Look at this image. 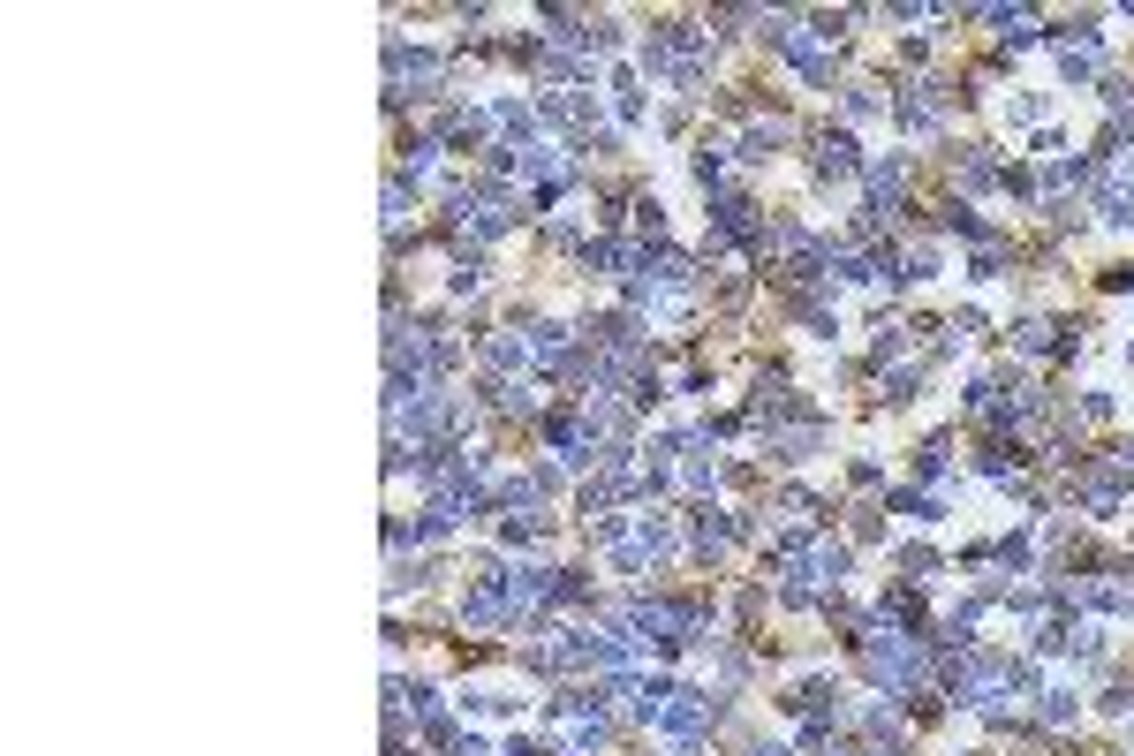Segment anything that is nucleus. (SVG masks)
Wrapping results in <instances>:
<instances>
[{"label":"nucleus","mask_w":1134,"mask_h":756,"mask_svg":"<svg viewBox=\"0 0 1134 756\" xmlns=\"http://www.w3.org/2000/svg\"><path fill=\"white\" fill-rule=\"evenodd\" d=\"M817 174H855V144H847V137H825V152H817Z\"/></svg>","instance_id":"nucleus-1"}]
</instances>
